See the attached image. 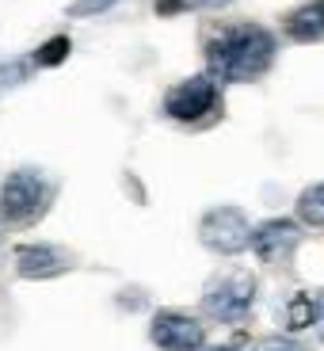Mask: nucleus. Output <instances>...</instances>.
I'll list each match as a JSON object with an SVG mask.
<instances>
[{
  "instance_id": "f03ea898",
  "label": "nucleus",
  "mask_w": 324,
  "mask_h": 351,
  "mask_svg": "<svg viewBox=\"0 0 324 351\" xmlns=\"http://www.w3.org/2000/svg\"><path fill=\"white\" fill-rule=\"evenodd\" d=\"M50 199H53L50 180L35 168H19L0 187V218H8L12 226H31L46 214Z\"/></svg>"
},
{
  "instance_id": "ddd939ff",
  "label": "nucleus",
  "mask_w": 324,
  "mask_h": 351,
  "mask_svg": "<svg viewBox=\"0 0 324 351\" xmlns=\"http://www.w3.org/2000/svg\"><path fill=\"white\" fill-rule=\"evenodd\" d=\"M23 77H27L23 62H0V92H4V88L23 84Z\"/></svg>"
},
{
  "instance_id": "423d86ee",
  "label": "nucleus",
  "mask_w": 324,
  "mask_h": 351,
  "mask_svg": "<svg viewBox=\"0 0 324 351\" xmlns=\"http://www.w3.org/2000/svg\"><path fill=\"white\" fill-rule=\"evenodd\" d=\"M149 336L164 351H199L202 348V325L187 313H175V309H164V313L153 317Z\"/></svg>"
},
{
  "instance_id": "9b49d317",
  "label": "nucleus",
  "mask_w": 324,
  "mask_h": 351,
  "mask_svg": "<svg viewBox=\"0 0 324 351\" xmlns=\"http://www.w3.org/2000/svg\"><path fill=\"white\" fill-rule=\"evenodd\" d=\"M286 325H290V328H309V325H316V298H309V294H298V298L290 302Z\"/></svg>"
},
{
  "instance_id": "9d476101",
  "label": "nucleus",
  "mask_w": 324,
  "mask_h": 351,
  "mask_svg": "<svg viewBox=\"0 0 324 351\" xmlns=\"http://www.w3.org/2000/svg\"><path fill=\"white\" fill-rule=\"evenodd\" d=\"M298 218L301 226H324V184L309 187L298 199Z\"/></svg>"
},
{
  "instance_id": "2eb2a0df",
  "label": "nucleus",
  "mask_w": 324,
  "mask_h": 351,
  "mask_svg": "<svg viewBox=\"0 0 324 351\" xmlns=\"http://www.w3.org/2000/svg\"><path fill=\"white\" fill-rule=\"evenodd\" d=\"M260 351H301V348L294 340H279V336H275V340H263Z\"/></svg>"
},
{
  "instance_id": "7ed1b4c3",
  "label": "nucleus",
  "mask_w": 324,
  "mask_h": 351,
  "mask_svg": "<svg viewBox=\"0 0 324 351\" xmlns=\"http://www.w3.org/2000/svg\"><path fill=\"white\" fill-rule=\"evenodd\" d=\"M252 298H256V279L248 271H229V275H218V279L206 287L202 294V309L214 317V321H240V317L252 309Z\"/></svg>"
},
{
  "instance_id": "6e6552de",
  "label": "nucleus",
  "mask_w": 324,
  "mask_h": 351,
  "mask_svg": "<svg viewBox=\"0 0 324 351\" xmlns=\"http://www.w3.org/2000/svg\"><path fill=\"white\" fill-rule=\"evenodd\" d=\"M16 267L23 279H50V275H62L69 260L50 245H27L16 252Z\"/></svg>"
},
{
  "instance_id": "f257e3e1",
  "label": "nucleus",
  "mask_w": 324,
  "mask_h": 351,
  "mask_svg": "<svg viewBox=\"0 0 324 351\" xmlns=\"http://www.w3.org/2000/svg\"><path fill=\"white\" fill-rule=\"evenodd\" d=\"M275 62V35H267L256 23L225 27L206 43V65L214 77L229 80V84H245L271 69Z\"/></svg>"
},
{
  "instance_id": "f8f14e48",
  "label": "nucleus",
  "mask_w": 324,
  "mask_h": 351,
  "mask_svg": "<svg viewBox=\"0 0 324 351\" xmlns=\"http://www.w3.org/2000/svg\"><path fill=\"white\" fill-rule=\"evenodd\" d=\"M65 58H69V38H65V35H53L50 43H42L35 50V65H46V69L62 65Z\"/></svg>"
},
{
  "instance_id": "f3484780",
  "label": "nucleus",
  "mask_w": 324,
  "mask_h": 351,
  "mask_svg": "<svg viewBox=\"0 0 324 351\" xmlns=\"http://www.w3.org/2000/svg\"><path fill=\"white\" fill-rule=\"evenodd\" d=\"M187 4H199V8H206V4H221V0H187Z\"/></svg>"
},
{
  "instance_id": "a211bd4d",
  "label": "nucleus",
  "mask_w": 324,
  "mask_h": 351,
  "mask_svg": "<svg viewBox=\"0 0 324 351\" xmlns=\"http://www.w3.org/2000/svg\"><path fill=\"white\" fill-rule=\"evenodd\" d=\"M206 351H245V348H233V343H225V348H206Z\"/></svg>"
},
{
  "instance_id": "20e7f679",
  "label": "nucleus",
  "mask_w": 324,
  "mask_h": 351,
  "mask_svg": "<svg viewBox=\"0 0 324 351\" xmlns=\"http://www.w3.org/2000/svg\"><path fill=\"white\" fill-rule=\"evenodd\" d=\"M252 233L256 229L248 226V218L237 210V206H218L202 218L199 226V237L202 245L210 248V252H221V256H237L252 245Z\"/></svg>"
},
{
  "instance_id": "39448f33",
  "label": "nucleus",
  "mask_w": 324,
  "mask_h": 351,
  "mask_svg": "<svg viewBox=\"0 0 324 351\" xmlns=\"http://www.w3.org/2000/svg\"><path fill=\"white\" fill-rule=\"evenodd\" d=\"M218 107V88L210 77H191L184 84H175L164 99V111L179 123H202L206 114Z\"/></svg>"
},
{
  "instance_id": "0eeeda50",
  "label": "nucleus",
  "mask_w": 324,
  "mask_h": 351,
  "mask_svg": "<svg viewBox=\"0 0 324 351\" xmlns=\"http://www.w3.org/2000/svg\"><path fill=\"white\" fill-rule=\"evenodd\" d=\"M301 245V226L298 221H286V218H271L263 221L260 229L252 233V248L260 260L275 263V260H286L294 248Z\"/></svg>"
},
{
  "instance_id": "dca6fc26",
  "label": "nucleus",
  "mask_w": 324,
  "mask_h": 351,
  "mask_svg": "<svg viewBox=\"0 0 324 351\" xmlns=\"http://www.w3.org/2000/svg\"><path fill=\"white\" fill-rule=\"evenodd\" d=\"M316 328L324 336V294H316Z\"/></svg>"
},
{
  "instance_id": "4468645a",
  "label": "nucleus",
  "mask_w": 324,
  "mask_h": 351,
  "mask_svg": "<svg viewBox=\"0 0 324 351\" xmlns=\"http://www.w3.org/2000/svg\"><path fill=\"white\" fill-rule=\"evenodd\" d=\"M111 4H119V0H77V4H69V16H96V12H107Z\"/></svg>"
},
{
  "instance_id": "1a4fd4ad",
  "label": "nucleus",
  "mask_w": 324,
  "mask_h": 351,
  "mask_svg": "<svg viewBox=\"0 0 324 351\" xmlns=\"http://www.w3.org/2000/svg\"><path fill=\"white\" fill-rule=\"evenodd\" d=\"M286 35L298 38V43H316V38H324V0H313V4H301L298 12H290Z\"/></svg>"
}]
</instances>
